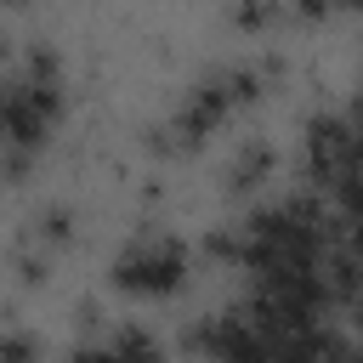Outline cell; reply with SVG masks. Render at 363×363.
Listing matches in <instances>:
<instances>
[{"instance_id": "obj_6", "label": "cell", "mask_w": 363, "mask_h": 363, "mask_svg": "<svg viewBox=\"0 0 363 363\" xmlns=\"http://www.w3.org/2000/svg\"><path fill=\"white\" fill-rule=\"evenodd\" d=\"M34 357H40L34 335H23V329H6L0 335V363H34Z\"/></svg>"}, {"instance_id": "obj_3", "label": "cell", "mask_w": 363, "mask_h": 363, "mask_svg": "<svg viewBox=\"0 0 363 363\" xmlns=\"http://www.w3.org/2000/svg\"><path fill=\"white\" fill-rule=\"evenodd\" d=\"M187 278V250L164 233H142L125 244V255L113 261V284L136 289V295H170Z\"/></svg>"}, {"instance_id": "obj_1", "label": "cell", "mask_w": 363, "mask_h": 363, "mask_svg": "<svg viewBox=\"0 0 363 363\" xmlns=\"http://www.w3.org/2000/svg\"><path fill=\"white\" fill-rule=\"evenodd\" d=\"M62 113V79H57V57L34 51L23 74H11L0 85V170H28L34 147H45L51 125Z\"/></svg>"}, {"instance_id": "obj_7", "label": "cell", "mask_w": 363, "mask_h": 363, "mask_svg": "<svg viewBox=\"0 0 363 363\" xmlns=\"http://www.w3.org/2000/svg\"><path fill=\"white\" fill-rule=\"evenodd\" d=\"M335 363H363V352H352V346H346V352H340Z\"/></svg>"}, {"instance_id": "obj_5", "label": "cell", "mask_w": 363, "mask_h": 363, "mask_svg": "<svg viewBox=\"0 0 363 363\" xmlns=\"http://www.w3.org/2000/svg\"><path fill=\"white\" fill-rule=\"evenodd\" d=\"M267 170H272V153H267V147H244L238 164H233V187H255Z\"/></svg>"}, {"instance_id": "obj_8", "label": "cell", "mask_w": 363, "mask_h": 363, "mask_svg": "<svg viewBox=\"0 0 363 363\" xmlns=\"http://www.w3.org/2000/svg\"><path fill=\"white\" fill-rule=\"evenodd\" d=\"M340 6H363V0H340Z\"/></svg>"}, {"instance_id": "obj_4", "label": "cell", "mask_w": 363, "mask_h": 363, "mask_svg": "<svg viewBox=\"0 0 363 363\" xmlns=\"http://www.w3.org/2000/svg\"><path fill=\"white\" fill-rule=\"evenodd\" d=\"M74 363H164V357H159V340H153L147 329L125 323V329H113L102 346H79Z\"/></svg>"}, {"instance_id": "obj_2", "label": "cell", "mask_w": 363, "mask_h": 363, "mask_svg": "<svg viewBox=\"0 0 363 363\" xmlns=\"http://www.w3.org/2000/svg\"><path fill=\"white\" fill-rule=\"evenodd\" d=\"M261 91V74L255 68H221V74H210L204 85H193L187 91V102L176 108V119H170V136L182 142V147H193V142H204L238 102H250Z\"/></svg>"}]
</instances>
